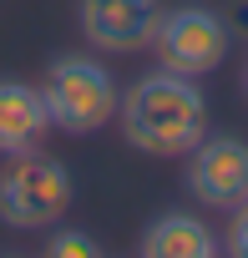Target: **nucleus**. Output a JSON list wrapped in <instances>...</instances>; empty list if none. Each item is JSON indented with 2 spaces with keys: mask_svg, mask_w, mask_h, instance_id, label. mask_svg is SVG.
I'll return each instance as SVG.
<instances>
[{
  "mask_svg": "<svg viewBox=\"0 0 248 258\" xmlns=\"http://www.w3.org/2000/svg\"><path fill=\"white\" fill-rule=\"evenodd\" d=\"M46 132H51V111H46L41 86H26V81L6 76L0 81V157L36 147Z\"/></svg>",
  "mask_w": 248,
  "mask_h": 258,
  "instance_id": "0eeeda50",
  "label": "nucleus"
},
{
  "mask_svg": "<svg viewBox=\"0 0 248 258\" xmlns=\"http://www.w3.org/2000/svg\"><path fill=\"white\" fill-rule=\"evenodd\" d=\"M243 91H248V71H243Z\"/></svg>",
  "mask_w": 248,
  "mask_h": 258,
  "instance_id": "f8f14e48",
  "label": "nucleus"
},
{
  "mask_svg": "<svg viewBox=\"0 0 248 258\" xmlns=\"http://www.w3.org/2000/svg\"><path fill=\"white\" fill-rule=\"evenodd\" d=\"M188 192L218 213L248 203V142L238 137H203L188 152Z\"/></svg>",
  "mask_w": 248,
  "mask_h": 258,
  "instance_id": "39448f33",
  "label": "nucleus"
},
{
  "mask_svg": "<svg viewBox=\"0 0 248 258\" xmlns=\"http://www.w3.org/2000/svg\"><path fill=\"white\" fill-rule=\"evenodd\" d=\"M121 132L147 157H188L208 137V101L193 86V76H177L157 66L121 96Z\"/></svg>",
  "mask_w": 248,
  "mask_h": 258,
  "instance_id": "f257e3e1",
  "label": "nucleus"
},
{
  "mask_svg": "<svg viewBox=\"0 0 248 258\" xmlns=\"http://www.w3.org/2000/svg\"><path fill=\"white\" fill-rule=\"evenodd\" d=\"M66 208H71V172L36 147L11 152V162L0 167V223L36 233L51 228Z\"/></svg>",
  "mask_w": 248,
  "mask_h": 258,
  "instance_id": "7ed1b4c3",
  "label": "nucleus"
},
{
  "mask_svg": "<svg viewBox=\"0 0 248 258\" xmlns=\"http://www.w3.org/2000/svg\"><path fill=\"white\" fill-rule=\"evenodd\" d=\"M228 253L248 258V203H243V208H233V228H228Z\"/></svg>",
  "mask_w": 248,
  "mask_h": 258,
  "instance_id": "9d476101",
  "label": "nucleus"
},
{
  "mask_svg": "<svg viewBox=\"0 0 248 258\" xmlns=\"http://www.w3.org/2000/svg\"><path fill=\"white\" fill-rule=\"evenodd\" d=\"M142 253L147 258H213L218 253V238L193 213H162L142 233Z\"/></svg>",
  "mask_w": 248,
  "mask_h": 258,
  "instance_id": "6e6552de",
  "label": "nucleus"
},
{
  "mask_svg": "<svg viewBox=\"0 0 248 258\" xmlns=\"http://www.w3.org/2000/svg\"><path fill=\"white\" fill-rule=\"evenodd\" d=\"M56 258H96L101 253V243L91 238V233H76V228H66V233H56L51 243H46Z\"/></svg>",
  "mask_w": 248,
  "mask_h": 258,
  "instance_id": "1a4fd4ad",
  "label": "nucleus"
},
{
  "mask_svg": "<svg viewBox=\"0 0 248 258\" xmlns=\"http://www.w3.org/2000/svg\"><path fill=\"white\" fill-rule=\"evenodd\" d=\"M233 26H238V31L248 36V0H238V16H233Z\"/></svg>",
  "mask_w": 248,
  "mask_h": 258,
  "instance_id": "9b49d317",
  "label": "nucleus"
},
{
  "mask_svg": "<svg viewBox=\"0 0 248 258\" xmlns=\"http://www.w3.org/2000/svg\"><path fill=\"white\" fill-rule=\"evenodd\" d=\"M228 21L203 11V6H177V11H162L157 16V31H152V51L167 71L177 76H208L223 66L228 56Z\"/></svg>",
  "mask_w": 248,
  "mask_h": 258,
  "instance_id": "20e7f679",
  "label": "nucleus"
},
{
  "mask_svg": "<svg viewBox=\"0 0 248 258\" xmlns=\"http://www.w3.org/2000/svg\"><path fill=\"white\" fill-rule=\"evenodd\" d=\"M46 111H51V126L71 137H86V132H101V126L116 116L121 106V91H116V76L91 61V56H61L51 71H46Z\"/></svg>",
  "mask_w": 248,
  "mask_h": 258,
  "instance_id": "f03ea898",
  "label": "nucleus"
},
{
  "mask_svg": "<svg viewBox=\"0 0 248 258\" xmlns=\"http://www.w3.org/2000/svg\"><path fill=\"white\" fill-rule=\"evenodd\" d=\"M157 0H81V31L101 51H142L157 31Z\"/></svg>",
  "mask_w": 248,
  "mask_h": 258,
  "instance_id": "423d86ee",
  "label": "nucleus"
}]
</instances>
